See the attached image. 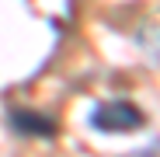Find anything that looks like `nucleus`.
Instances as JSON below:
<instances>
[{"mask_svg": "<svg viewBox=\"0 0 160 157\" xmlns=\"http://www.w3.org/2000/svg\"><path fill=\"white\" fill-rule=\"evenodd\" d=\"M91 126L98 133H132V129L143 126V112L132 101L115 98V101H101L91 112Z\"/></svg>", "mask_w": 160, "mask_h": 157, "instance_id": "obj_1", "label": "nucleus"}]
</instances>
